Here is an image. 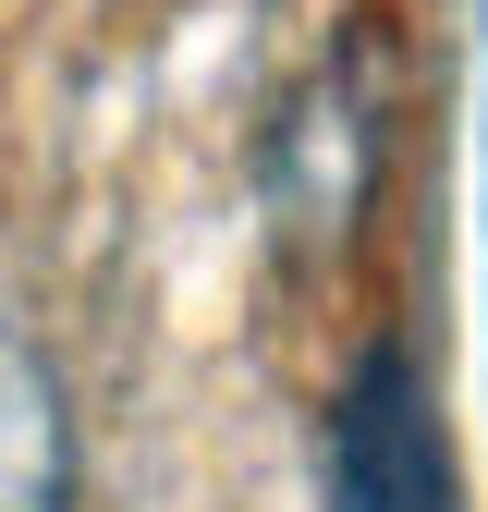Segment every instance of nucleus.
I'll use <instances>...</instances> for the list:
<instances>
[{"label":"nucleus","instance_id":"1","mask_svg":"<svg viewBox=\"0 0 488 512\" xmlns=\"http://www.w3.org/2000/svg\"><path fill=\"white\" fill-rule=\"evenodd\" d=\"M330 500L342 512H464L452 500V439H440V415H427L403 342L354 354L342 403H330Z\"/></svg>","mask_w":488,"mask_h":512},{"label":"nucleus","instance_id":"2","mask_svg":"<svg viewBox=\"0 0 488 512\" xmlns=\"http://www.w3.org/2000/svg\"><path fill=\"white\" fill-rule=\"evenodd\" d=\"M0 512H74V403L25 330H0Z\"/></svg>","mask_w":488,"mask_h":512}]
</instances>
